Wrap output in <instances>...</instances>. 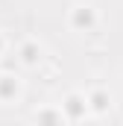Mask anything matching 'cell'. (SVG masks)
<instances>
[{"instance_id":"1","label":"cell","mask_w":123,"mask_h":126,"mask_svg":"<svg viewBox=\"0 0 123 126\" xmlns=\"http://www.w3.org/2000/svg\"><path fill=\"white\" fill-rule=\"evenodd\" d=\"M76 21H79V24H88V21H91V15H88V12H79V15H76Z\"/></svg>"}]
</instances>
